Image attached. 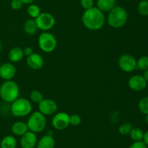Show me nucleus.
Wrapping results in <instances>:
<instances>
[{
  "label": "nucleus",
  "mask_w": 148,
  "mask_h": 148,
  "mask_svg": "<svg viewBox=\"0 0 148 148\" xmlns=\"http://www.w3.org/2000/svg\"><path fill=\"white\" fill-rule=\"evenodd\" d=\"M82 21L85 28L90 30H98L105 24L106 18L103 12L97 7L85 10L82 16Z\"/></svg>",
  "instance_id": "f257e3e1"
},
{
  "label": "nucleus",
  "mask_w": 148,
  "mask_h": 148,
  "mask_svg": "<svg viewBox=\"0 0 148 148\" xmlns=\"http://www.w3.org/2000/svg\"><path fill=\"white\" fill-rule=\"evenodd\" d=\"M107 21L108 25L114 28H119L126 24L128 20V14L124 8L116 6L114 9L108 12Z\"/></svg>",
  "instance_id": "f03ea898"
},
{
  "label": "nucleus",
  "mask_w": 148,
  "mask_h": 148,
  "mask_svg": "<svg viewBox=\"0 0 148 148\" xmlns=\"http://www.w3.org/2000/svg\"><path fill=\"white\" fill-rule=\"evenodd\" d=\"M20 94V89L17 83L12 80L5 81L0 86V97L7 102H12Z\"/></svg>",
  "instance_id": "7ed1b4c3"
},
{
  "label": "nucleus",
  "mask_w": 148,
  "mask_h": 148,
  "mask_svg": "<svg viewBox=\"0 0 148 148\" xmlns=\"http://www.w3.org/2000/svg\"><path fill=\"white\" fill-rule=\"evenodd\" d=\"M31 111L32 104L27 99L18 97L12 103L11 112L15 117H25L30 114Z\"/></svg>",
  "instance_id": "20e7f679"
},
{
  "label": "nucleus",
  "mask_w": 148,
  "mask_h": 148,
  "mask_svg": "<svg viewBox=\"0 0 148 148\" xmlns=\"http://www.w3.org/2000/svg\"><path fill=\"white\" fill-rule=\"evenodd\" d=\"M27 125L30 131L34 133L43 131L46 126V116L39 111L34 112L29 117Z\"/></svg>",
  "instance_id": "39448f33"
},
{
  "label": "nucleus",
  "mask_w": 148,
  "mask_h": 148,
  "mask_svg": "<svg viewBox=\"0 0 148 148\" xmlns=\"http://www.w3.org/2000/svg\"><path fill=\"white\" fill-rule=\"evenodd\" d=\"M57 41L56 38L49 32H43L38 37V46L43 52L51 53L56 48Z\"/></svg>",
  "instance_id": "423d86ee"
},
{
  "label": "nucleus",
  "mask_w": 148,
  "mask_h": 148,
  "mask_svg": "<svg viewBox=\"0 0 148 148\" xmlns=\"http://www.w3.org/2000/svg\"><path fill=\"white\" fill-rule=\"evenodd\" d=\"M38 28L43 31L51 30L55 25V18L49 12H42L35 19Z\"/></svg>",
  "instance_id": "0eeeda50"
},
{
  "label": "nucleus",
  "mask_w": 148,
  "mask_h": 148,
  "mask_svg": "<svg viewBox=\"0 0 148 148\" xmlns=\"http://www.w3.org/2000/svg\"><path fill=\"white\" fill-rule=\"evenodd\" d=\"M119 66L121 71L130 73L137 69V60L132 55L130 54L122 55L118 60Z\"/></svg>",
  "instance_id": "6e6552de"
},
{
  "label": "nucleus",
  "mask_w": 148,
  "mask_h": 148,
  "mask_svg": "<svg viewBox=\"0 0 148 148\" xmlns=\"http://www.w3.org/2000/svg\"><path fill=\"white\" fill-rule=\"evenodd\" d=\"M52 125L57 130L65 129L69 125V115L64 112L56 113L52 118Z\"/></svg>",
  "instance_id": "1a4fd4ad"
},
{
  "label": "nucleus",
  "mask_w": 148,
  "mask_h": 148,
  "mask_svg": "<svg viewBox=\"0 0 148 148\" xmlns=\"http://www.w3.org/2000/svg\"><path fill=\"white\" fill-rule=\"evenodd\" d=\"M58 108L56 102L51 99H43L38 104L39 112L44 115L54 114Z\"/></svg>",
  "instance_id": "9d476101"
},
{
  "label": "nucleus",
  "mask_w": 148,
  "mask_h": 148,
  "mask_svg": "<svg viewBox=\"0 0 148 148\" xmlns=\"http://www.w3.org/2000/svg\"><path fill=\"white\" fill-rule=\"evenodd\" d=\"M129 87L132 90L135 91H140L145 89L147 86V81L145 79L143 75H134L129 79Z\"/></svg>",
  "instance_id": "9b49d317"
},
{
  "label": "nucleus",
  "mask_w": 148,
  "mask_h": 148,
  "mask_svg": "<svg viewBox=\"0 0 148 148\" xmlns=\"http://www.w3.org/2000/svg\"><path fill=\"white\" fill-rule=\"evenodd\" d=\"M16 72V68L12 63L5 62L0 68V77L5 81L11 80L14 77Z\"/></svg>",
  "instance_id": "f8f14e48"
},
{
  "label": "nucleus",
  "mask_w": 148,
  "mask_h": 148,
  "mask_svg": "<svg viewBox=\"0 0 148 148\" xmlns=\"http://www.w3.org/2000/svg\"><path fill=\"white\" fill-rule=\"evenodd\" d=\"M37 144V136L36 133L27 131L22 136L20 139V145L23 148H34Z\"/></svg>",
  "instance_id": "ddd939ff"
},
{
  "label": "nucleus",
  "mask_w": 148,
  "mask_h": 148,
  "mask_svg": "<svg viewBox=\"0 0 148 148\" xmlns=\"http://www.w3.org/2000/svg\"><path fill=\"white\" fill-rule=\"evenodd\" d=\"M27 65L33 70H39L43 66L44 59L39 54L33 53L30 56L27 57Z\"/></svg>",
  "instance_id": "4468645a"
},
{
  "label": "nucleus",
  "mask_w": 148,
  "mask_h": 148,
  "mask_svg": "<svg viewBox=\"0 0 148 148\" xmlns=\"http://www.w3.org/2000/svg\"><path fill=\"white\" fill-rule=\"evenodd\" d=\"M116 0H98L97 1V8L101 11L110 12L116 7Z\"/></svg>",
  "instance_id": "2eb2a0df"
},
{
  "label": "nucleus",
  "mask_w": 148,
  "mask_h": 148,
  "mask_svg": "<svg viewBox=\"0 0 148 148\" xmlns=\"http://www.w3.org/2000/svg\"><path fill=\"white\" fill-rule=\"evenodd\" d=\"M24 56L23 49L20 47H13L10 50L8 53L9 59L12 62H17L21 60Z\"/></svg>",
  "instance_id": "dca6fc26"
},
{
  "label": "nucleus",
  "mask_w": 148,
  "mask_h": 148,
  "mask_svg": "<svg viewBox=\"0 0 148 148\" xmlns=\"http://www.w3.org/2000/svg\"><path fill=\"white\" fill-rule=\"evenodd\" d=\"M12 131L17 136H23L26 132L28 131L27 123L23 121L15 122L12 126Z\"/></svg>",
  "instance_id": "f3484780"
},
{
  "label": "nucleus",
  "mask_w": 148,
  "mask_h": 148,
  "mask_svg": "<svg viewBox=\"0 0 148 148\" xmlns=\"http://www.w3.org/2000/svg\"><path fill=\"white\" fill-rule=\"evenodd\" d=\"M55 141L52 136L46 135L40 138L37 144V148H54Z\"/></svg>",
  "instance_id": "a211bd4d"
},
{
  "label": "nucleus",
  "mask_w": 148,
  "mask_h": 148,
  "mask_svg": "<svg viewBox=\"0 0 148 148\" xmlns=\"http://www.w3.org/2000/svg\"><path fill=\"white\" fill-rule=\"evenodd\" d=\"M38 26L36 25L35 20L30 19V20H26L24 24V30L26 34L33 36L35 35L38 31Z\"/></svg>",
  "instance_id": "6ab92c4d"
},
{
  "label": "nucleus",
  "mask_w": 148,
  "mask_h": 148,
  "mask_svg": "<svg viewBox=\"0 0 148 148\" xmlns=\"http://www.w3.org/2000/svg\"><path fill=\"white\" fill-rule=\"evenodd\" d=\"M17 146V141L15 138L12 136H6L1 139L0 143L1 148H16Z\"/></svg>",
  "instance_id": "aec40b11"
},
{
  "label": "nucleus",
  "mask_w": 148,
  "mask_h": 148,
  "mask_svg": "<svg viewBox=\"0 0 148 148\" xmlns=\"http://www.w3.org/2000/svg\"><path fill=\"white\" fill-rule=\"evenodd\" d=\"M130 137L134 142H138V141H142L143 139V130L140 128H132L130 133Z\"/></svg>",
  "instance_id": "412c9836"
},
{
  "label": "nucleus",
  "mask_w": 148,
  "mask_h": 148,
  "mask_svg": "<svg viewBox=\"0 0 148 148\" xmlns=\"http://www.w3.org/2000/svg\"><path fill=\"white\" fill-rule=\"evenodd\" d=\"M27 12L30 17H32V18H35V19H36V17H37L40 13H41L40 12V7H39L38 5H36V4H29L28 7H27Z\"/></svg>",
  "instance_id": "4be33fe9"
},
{
  "label": "nucleus",
  "mask_w": 148,
  "mask_h": 148,
  "mask_svg": "<svg viewBox=\"0 0 148 148\" xmlns=\"http://www.w3.org/2000/svg\"><path fill=\"white\" fill-rule=\"evenodd\" d=\"M139 13L142 16L148 15V0H141L137 7Z\"/></svg>",
  "instance_id": "5701e85b"
},
{
  "label": "nucleus",
  "mask_w": 148,
  "mask_h": 148,
  "mask_svg": "<svg viewBox=\"0 0 148 148\" xmlns=\"http://www.w3.org/2000/svg\"><path fill=\"white\" fill-rule=\"evenodd\" d=\"M30 100L32 102L36 104H39L42 100H43V95L40 91H38V90H33L30 93Z\"/></svg>",
  "instance_id": "b1692460"
},
{
  "label": "nucleus",
  "mask_w": 148,
  "mask_h": 148,
  "mask_svg": "<svg viewBox=\"0 0 148 148\" xmlns=\"http://www.w3.org/2000/svg\"><path fill=\"white\" fill-rule=\"evenodd\" d=\"M138 108L143 114H148V97L142 98L138 103Z\"/></svg>",
  "instance_id": "393cba45"
},
{
  "label": "nucleus",
  "mask_w": 148,
  "mask_h": 148,
  "mask_svg": "<svg viewBox=\"0 0 148 148\" xmlns=\"http://www.w3.org/2000/svg\"><path fill=\"white\" fill-rule=\"evenodd\" d=\"M137 68L145 71L148 69V56H143L137 61Z\"/></svg>",
  "instance_id": "a878e982"
},
{
  "label": "nucleus",
  "mask_w": 148,
  "mask_h": 148,
  "mask_svg": "<svg viewBox=\"0 0 148 148\" xmlns=\"http://www.w3.org/2000/svg\"><path fill=\"white\" fill-rule=\"evenodd\" d=\"M132 129V125L130 123L127 122V123H123V124H121L119 126V132L121 134L123 135L129 134L130 133V131H131Z\"/></svg>",
  "instance_id": "bb28decb"
},
{
  "label": "nucleus",
  "mask_w": 148,
  "mask_h": 148,
  "mask_svg": "<svg viewBox=\"0 0 148 148\" xmlns=\"http://www.w3.org/2000/svg\"><path fill=\"white\" fill-rule=\"evenodd\" d=\"M81 123L80 116L77 114L69 115V124L72 126H78Z\"/></svg>",
  "instance_id": "cd10ccee"
},
{
  "label": "nucleus",
  "mask_w": 148,
  "mask_h": 148,
  "mask_svg": "<svg viewBox=\"0 0 148 148\" xmlns=\"http://www.w3.org/2000/svg\"><path fill=\"white\" fill-rule=\"evenodd\" d=\"M80 4L84 10H88L94 6L93 0H80Z\"/></svg>",
  "instance_id": "c85d7f7f"
},
{
  "label": "nucleus",
  "mask_w": 148,
  "mask_h": 148,
  "mask_svg": "<svg viewBox=\"0 0 148 148\" xmlns=\"http://www.w3.org/2000/svg\"><path fill=\"white\" fill-rule=\"evenodd\" d=\"M23 4L21 1V0H12L10 3L12 9L14 10H19L22 8Z\"/></svg>",
  "instance_id": "c756f323"
},
{
  "label": "nucleus",
  "mask_w": 148,
  "mask_h": 148,
  "mask_svg": "<svg viewBox=\"0 0 148 148\" xmlns=\"http://www.w3.org/2000/svg\"><path fill=\"white\" fill-rule=\"evenodd\" d=\"M130 148H147V147L143 141H138V142H134V143L132 144Z\"/></svg>",
  "instance_id": "7c9ffc66"
},
{
  "label": "nucleus",
  "mask_w": 148,
  "mask_h": 148,
  "mask_svg": "<svg viewBox=\"0 0 148 148\" xmlns=\"http://www.w3.org/2000/svg\"><path fill=\"white\" fill-rule=\"evenodd\" d=\"M23 52H24V55H26L27 57H28L33 53V50L31 47L27 46V47H25L23 49Z\"/></svg>",
  "instance_id": "2f4dec72"
},
{
  "label": "nucleus",
  "mask_w": 148,
  "mask_h": 148,
  "mask_svg": "<svg viewBox=\"0 0 148 148\" xmlns=\"http://www.w3.org/2000/svg\"><path fill=\"white\" fill-rule=\"evenodd\" d=\"M143 142L146 145H148V131L145 132L143 135Z\"/></svg>",
  "instance_id": "473e14b6"
},
{
  "label": "nucleus",
  "mask_w": 148,
  "mask_h": 148,
  "mask_svg": "<svg viewBox=\"0 0 148 148\" xmlns=\"http://www.w3.org/2000/svg\"><path fill=\"white\" fill-rule=\"evenodd\" d=\"M35 0H21L23 4H33Z\"/></svg>",
  "instance_id": "72a5a7b5"
},
{
  "label": "nucleus",
  "mask_w": 148,
  "mask_h": 148,
  "mask_svg": "<svg viewBox=\"0 0 148 148\" xmlns=\"http://www.w3.org/2000/svg\"><path fill=\"white\" fill-rule=\"evenodd\" d=\"M143 77H144L145 79L146 80V81L148 82V69L146 70L144 73V75H143Z\"/></svg>",
  "instance_id": "f704fd0d"
},
{
  "label": "nucleus",
  "mask_w": 148,
  "mask_h": 148,
  "mask_svg": "<svg viewBox=\"0 0 148 148\" xmlns=\"http://www.w3.org/2000/svg\"><path fill=\"white\" fill-rule=\"evenodd\" d=\"M145 122L147 123H148V114L146 115V116H145Z\"/></svg>",
  "instance_id": "c9c22d12"
},
{
  "label": "nucleus",
  "mask_w": 148,
  "mask_h": 148,
  "mask_svg": "<svg viewBox=\"0 0 148 148\" xmlns=\"http://www.w3.org/2000/svg\"><path fill=\"white\" fill-rule=\"evenodd\" d=\"M1 49H2V46H1V41H0V54H1Z\"/></svg>",
  "instance_id": "e433bc0d"
},
{
  "label": "nucleus",
  "mask_w": 148,
  "mask_h": 148,
  "mask_svg": "<svg viewBox=\"0 0 148 148\" xmlns=\"http://www.w3.org/2000/svg\"><path fill=\"white\" fill-rule=\"evenodd\" d=\"M1 62H0V68H1Z\"/></svg>",
  "instance_id": "4c0bfd02"
}]
</instances>
